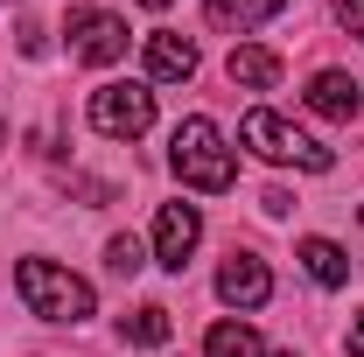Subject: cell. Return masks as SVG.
<instances>
[{
    "mask_svg": "<svg viewBox=\"0 0 364 357\" xmlns=\"http://www.w3.org/2000/svg\"><path fill=\"white\" fill-rule=\"evenodd\" d=\"M119 336L140 343V351H161V343H168V309H161V302H140L134 315H119Z\"/></svg>",
    "mask_w": 364,
    "mask_h": 357,
    "instance_id": "14",
    "label": "cell"
},
{
    "mask_svg": "<svg viewBox=\"0 0 364 357\" xmlns=\"http://www.w3.org/2000/svg\"><path fill=\"white\" fill-rule=\"evenodd\" d=\"M301 273H309L316 287H343V280H350V260H343L336 238H301Z\"/></svg>",
    "mask_w": 364,
    "mask_h": 357,
    "instance_id": "11",
    "label": "cell"
},
{
    "mask_svg": "<svg viewBox=\"0 0 364 357\" xmlns=\"http://www.w3.org/2000/svg\"><path fill=\"white\" fill-rule=\"evenodd\" d=\"M196 238H203L196 203H161V218H154V267L182 273V267H189V252H196Z\"/></svg>",
    "mask_w": 364,
    "mask_h": 357,
    "instance_id": "6",
    "label": "cell"
},
{
    "mask_svg": "<svg viewBox=\"0 0 364 357\" xmlns=\"http://www.w3.org/2000/svg\"><path fill=\"white\" fill-rule=\"evenodd\" d=\"M280 357H301V351H280Z\"/></svg>",
    "mask_w": 364,
    "mask_h": 357,
    "instance_id": "20",
    "label": "cell"
},
{
    "mask_svg": "<svg viewBox=\"0 0 364 357\" xmlns=\"http://www.w3.org/2000/svg\"><path fill=\"white\" fill-rule=\"evenodd\" d=\"M238 140H245V147H252L259 161H280V169L294 161V169H316V176H322V169L336 161V154H329L322 140H309L301 127H294V119H280V112H267V105H259V112H245Z\"/></svg>",
    "mask_w": 364,
    "mask_h": 357,
    "instance_id": "3",
    "label": "cell"
},
{
    "mask_svg": "<svg viewBox=\"0 0 364 357\" xmlns=\"http://www.w3.org/2000/svg\"><path fill=\"white\" fill-rule=\"evenodd\" d=\"M147 78H154V85H182V78H196V43L176 36V28H154V36H147Z\"/></svg>",
    "mask_w": 364,
    "mask_h": 357,
    "instance_id": "8",
    "label": "cell"
},
{
    "mask_svg": "<svg viewBox=\"0 0 364 357\" xmlns=\"http://www.w3.org/2000/svg\"><path fill=\"white\" fill-rule=\"evenodd\" d=\"M358 105H364L358 78H343V70H316V78H309V112L336 119V127H350V119H358Z\"/></svg>",
    "mask_w": 364,
    "mask_h": 357,
    "instance_id": "9",
    "label": "cell"
},
{
    "mask_svg": "<svg viewBox=\"0 0 364 357\" xmlns=\"http://www.w3.org/2000/svg\"><path fill=\"white\" fill-rule=\"evenodd\" d=\"M63 36H70V56H77V63H98V70L127 56V21H119L112 7H70Z\"/></svg>",
    "mask_w": 364,
    "mask_h": 357,
    "instance_id": "5",
    "label": "cell"
},
{
    "mask_svg": "<svg viewBox=\"0 0 364 357\" xmlns=\"http://www.w3.org/2000/svg\"><path fill=\"white\" fill-rule=\"evenodd\" d=\"M140 7H176V0H140Z\"/></svg>",
    "mask_w": 364,
    "mask_h": 357,
    "instance_id": "18",
    "label": "cell"
},
{
    "mask_svg": "<svg viewBox=\"0 0 364 357\" xmlns=\"http://www.w3.org/2000/svg\"><path fill=\"white\" fill-rule=\"evenodd\" d=\"M91 127L105 140H140L154 127V91L147 85H98L91 91Z\"/></svg>",
    "mask_w": 364,
    "mask_h": 357,
    "instance_id": "4",
    "label": "cell"
},
{
    "mask_svg": "<svg viewBox=\"0 0 364 357\" xmlns=\"http://www.w3.org/2000/svg\"><path fill=\"white\" fill-rule=\"evenodd\" d=\"M203 357H267V343H259V329H252V322H210Z\"/></svg>",
    "mask_w": 364,
    "mask_h": 357,
    "instance_id": "13",
    "label": "cell"
},
{
    "mask_svg": "<svg viewBox=\"0 0 364 357\" xmlns=\"http://www.w3.org/2000/svg\"><path fill=\"white\" fill-rule=\"evenodd\" d=\"M168 169H176L189 189H203V196H218V189H231L238 182V161H231L225 134H218V119H182L176 140H168Z\"/></svg>",
    "mask_w": 364,
    "mask_h": 357,
    "instance_id": "1",
    "label": "cell"
},
{
    "mask_svg": "<svg viewBox=\"0 0 364 357\" xmlns=\"http://www.w3.org/2000/svg\"><path fill=\"white\" fill-rule=\"evenodd\" d=\"M350 357H364V315L350 322Z\"/></svg>",
    "mask_w": 364,
    "mask_h": 357,
    "instance_id": "17",
    "label": "cell"
},
{
    "mask_svg": "<svg viewBox=\"0 0 364 357\" xmlns=\"http://www.w3.org/2000/svg\"><path fill=\"white\" fill-rule=\"evenodd\" d=\"M225 70H231V85H245V91H273V85H280V56L259 49V43H238Z\"/></svg>",
    "mask_w": 364,
    "mask_h": 357,
    "instance_id": "10",
    "label": "cell"
},
{
    "mask_svg": "<svg viewBox=\"0 0 364 357\" xmlns=\"http://www.w3.org/2000/svg\"><path fill=\"white\" fill-rule=\"evenodd\" d=\"M105 267L119 273V280H134V273L147 267V252H140V238H134V231H119V238H105Z\"/></svg>",
    "mask_w": 364,
    "mask_h": 357,
    "instance_id": "15",
    "label": "cell"
},
{
    "mask_svg": "<svg viewBox=\"0 0 364 357\" xmlns=\"http://www.w3.org/2000/svg\"><path fill=\"white\" fill-rule=\"evenodd\" d=\"M218 294H225L231 309H267V294H273L267 260H252V252H231L225 267H218Z\"/></svg>",
    "mask_w": 364,
    "mask_h": 357,
    "instance_id": "7",
    "label": "cell"
},
{
    "mask_svg": "<svg viewBox=\"0 0 364 357\" xmlns=\"http://www.w3.org/2000/svg\"><path fill=\"white\" fill-rule=\"evenodd\" d=\"M14 287H21L28 315H43V322H85V315L98 309L91 287L70 267H56V260H21V267H14Z\"/></svg>",
    "mask_w": 364,
    "mask_h": 357,
    "instance_id": "2",
    "label": "cell"
},
{
    "mask_svg": "<svg viewBox=\"0 0 364 357\" xmlns=\"http://www.w3.org/2000/svg\"><path fill=\"white\" fill-rule=\"evenodd\" d=\"M336 21H343L350 36H364V0H336Z\"/></svg>",
    "mask_w": 364,
    "mask_h": 357,
    "instance_id": "16",
    "label": "cell"
},
{
    "mask_svg": "<svg viewBox=\"0 0 364 357\" xmlns=\"http://www.w3.org/2000/svg\"><path fill=\"white\" fill-rule=\"evenodd\" d=\"M0 147H7V119H0Z\"/></svg>",
    "mask_w": 364,
    "mask_h": 357,
    "instance_id": "19",
    "label": "cell"
},
{
    "mask_svg": "<svg viewBox=\"0 0 364 357\" xmlns=\"http://www.w3.org/2000/svg\"><path fill=\"white\" fill-rule=\"evenodd\" d=\"M280 7H287V0H210V28H225V36L238 28V36H245V28L273 21Z\"/></svg>",
    "mask_w": 364,
    "mask_h": 357,
    "instance_id": "12",
    "label": "cell"
}]
</instances>
